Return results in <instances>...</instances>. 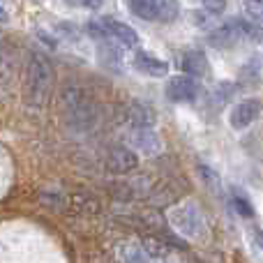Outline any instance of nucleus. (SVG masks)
Returning <instances> with one entry per match:
<instances>
[{
    "mask_svg": "<svg viewBox=\"0 0 263 263\" xmlns=\"http://www.w3.org/2000/svg\"><path fill=\"white\" fill-rule=\"evenodd\" d=\"M60 111L72 129L90 132L100 120V106L77 83H65L60 88Z\"/></svg>",
    "mask_w": 263,
    "mask_h": 263,
    "instance_id": "f257e3e1",
    "label": "nucleus"
},
{
    "mask_svg": "<svg viewBox=\"0 0 263 263\" xmlns=\"http://www.w3.org/2000/svg\"><path fill=\"white\" fill-rule=\"evenodd\" d=\"M53 65L42 51H32L26 67V102L32 109H42L49 102V95L53 90Z\"/></svg>",
    "mask_w": 263,
    "mask_h": 263,
    "instance_id": "f03ea898",
    "label": "nucleus"
},
{
    "mask_svg": "<svg viewBox=\"0 0 263 263\" xmlns=\"http://www.w3.org/2000/svg\"><path fill=\"white\" fill-rule=\"evenodd\" d=\"M168 224L185 238H203L205 236V219L194 203H178L168 210Z\"/></svg>",
    "mask_w": 263,
    "mask_h": 263,
    "instance_id": "7ed1b4c3",
    "label": "nucleus"
},
{
    "mask_svg": "<svg viewBox=\"0 0 263 263\" xmlns=\"http://www.w3.org/2000/svg\"><path fill=\"white\" fill-rule=\"evenodd\" d=\"M102 28H104V35L106 40L116 42V44L120 46H136L139 44V35H136V30L127 23L118 21V18H100Z\"/></svg>",
    "mask_w": 263,
    "mask_h": 263,
    "instance_id": "20e7f679",
    "label": "nucleus"
},
{
    "mask_svg": "<svg viewBox=\"0 0 263 263\" xmlns=\"http://www.w3.org/2000/svg\"><path fill=\"white\" fill-rule=\"evenodd\" d=\"M106 166H109L111 173L116 176H125V173L134 171L139 166V157H136L134 150L125 148V145H116V148L109 150L106 155Z\"/></svg>",
    "mask_w": 263,
    "mask_h": 263,
    "instance_id": "39448f33",
    "label": "nucleus"
},
{
    "mask_svg": "<svg viewBox=\"0 0 263 263\" xmlns=\"http://www.w3.org/2000/svg\"><path fill=\"white\" fill-rule=\"evenodd\" d=\"M199 90V81L192 77H173L166 83V97L171 102H194Z\"/></svg>",
    "mask_w": 263,
    "mask_h": 263,
    "instance_id": "423d86ee",
    "label": "nucleus"
},
{
    "mask_svg": "<svg viewBox=\"0 0 263 263\" xmlns=\"http://www.w3.org/2000/svg\"><path fill=\"white\" fill-rule=\"evenodd\" d=\"M259 114H261V102L259 100H240L236 106H233L229 123H231L233 129H245L259 118Z\"/></svg>",
    "mask_w": 263,
    "mask_h": 263,
    "instance_id": "0eeeda50",
    "label": "nucleus"
},
{
    "mask_svg": "<svg viewBox=\"0 0 263 263\" xmlns=\"http://www.w3.org/2000/svg\"><path fill=\"white\" fill-rule=\"evenodd\" d=\"M97 60H100V65L104 69L120 74L123 72V46L111 40H102L97 44Z\"/></svg>",
    "mask_w": 263,
    "mask_h": 263,
    "instance_id": "6e6552de",
    "label": "nucleus"
},
{
    "mask_svg": "<svg viewBox=\"0 0 263 263\" xmlns=\"http://www.w3.org/2000/svg\"><path fill=\"white\" fill-rule=\"evenodd\" d=\"M132 63H134L136 72L145 74V77H153V79H162L168 74V63L166 60H159L155 58V55L145 53V51H136L134 58H132Z\"/></svg>",
    "mask_w": 263,
    "mask_h": 263,
    "instance_id": "1a4fd4ad",
    "label": "nucleus"
},
{
    "mask_svg": "<svg viewBox=\"0 0 263 263\" xmlns=\"http://www.w3.org/2000/svg\"><path fill=\"white\" fill-rule=\"evenodd\" d=\"M127 120L134 129H153L157 123V114L148 102H132L127 106Z\"/></svg>",
    "mask_w": 263,
    "mask_h": 263,
    "instance_id": "9d476101",
    "label": "nucleus"
},
{
    "mask_svg": "<svg viewBox=\"0 0 263 263\" xmlns=\"http://www.w3.org/2000/svg\"><path fill=\"white\" fill-rule=\"evenodd\" d=\"M129 143L139 150L141 155H157L162 150V141L153 129H134L129 136Z\"/></svg>",
    "mask_w": 263,
    "mask_h": 263,
    "instance_id": "9b49d317",
    "label": "nucleus"
},
{
    "mask_svg": "<svg viewBox=\"0 0 263 263\" xmlns=\"http://www.w3.org/2000/svg\"><path fill=\"white\" fill-rule=\"evenodd\" d=\"M182 69H185V77H192V79H201L208 74V58H205L203 51H187L182 55Z\"/></svg>",
    "mask_w": 263,
    "mask_h": 263,
    "instance_id": "f8f14e48",
    "label": "nucleus"
},
{
    "mask_svg": "<svg viewBox=\"0 0 263 263\" xmlns=\"http://www.w3.org/2000/svg\"><path fill=\"white\" fill-rule=\"evenodd\" d=\"M127 7L134 16L143 18V21H157V14H155V0H127Z\"/></svg>",
    "mask_w": 263,
    "mask_h": 263,
    "instance_id": "ddd939ff",
    "label": "nucleus"
},
{
    "mask_svg": "<svg viewBox=\"0 0 263 263\" xmlns=\"http://www.w3.org/2000/svg\"><path fill=\"white\" fill-rule=\"evenodd\" d=\"M178 7L176 0H155V14H157V21L162 23H171L173 18H178Z\"/></svg>",
    "mask_w": 263,
    "mask_h": 263,
    "instance_id": "4468645a",
    "label": "nucleus"
},
{
    "mask_svg": "<svg viewBox=\"0 0 263 263\" xmlns=\"http://www.w3.org/2000/svg\"><path fill=\"white\" fill-rule=\"evenodd\" d=\"M120 261L123 263H150L145 250H141L139 245H125L120 250Z\"/></svg>",
    "mask_w": 263,
    "mask_h": 263,
    "instance_id": "2eb2a0df",
    "label": "nucleus"
},
{
    "mask_svg": "<svg viewBox=\"0 0 263 263\" xmlns=\"http://www.w3.org/2000/svg\"><path fill=\"white\" fill-rule=\"evenodd\" d=\"M242 12L247 14V18H252V23L263 21V0H242Z\"/></svg>",
    "mask_w": 263,
    "mask_h": 263,
    "instance_id": "dca6fc26",
    "label": "nucleus"
},
{
    "mask_svg": "<svg viewBox=\"0 0 263 263\" xmlns=\"http://www.w3.org/2000/svg\"><path fill=\"white\" fill-rule=\"evenodd\" d=\"M236 30L240 37H245V40H259L261 37V28L256 26V23H250V21H236Z\"/></svg>",
    "mask_w": 263,
    "mask_h": 263,
    "instance_id": "f3484780",
    "label": "nucleus"
},
{
    "mask_svg": "<svg viewBox=\"0 0 263 263\" xmlns=\"http://www.w3.org/2000/svg\"><path fill=\"white\" fill-rule=\"evenodd\" d=\"M196 173H199L201 180H203L205 185L210 187V190H219V176H217V171H215V168H210V166H205V164H201V166L196 168Z\"/></svg>",
    "mask_w": 263,
    "mask_h": 263,
    "instance_id": "a211bd4d",
    "label": "nucleus"
},
{
    "mask_svg": "<svg viewBox=\"0 0 263 263\" xmlns=\"http://www.w3.org/2000/svg\"><path fill=\"white\" fill-rule=\"evenodd\" d=\"M233 208H236L242 217H254V208H252V203L245 196H233Z\"/></svg>",
    "mask_w": 263,
    "mask_h": 263,
    "instance_id": "6ab92c4d",
    "label": "nucleus"
},
{
    "mask_svg": "<svg viewBox=\"0 0 263 263\" xmlns=\"http://www.w3.org/2000/svg\"><path fill=\"white\" fill-rule=\"evenodd\" d=\"M203 3V7L208 9V14H222L224 9H227V0H201Z\"/></svg>",
    "mask_w": 263,
    "mask_h": 263,
    "instance_id": "aec40b11",
    "label": "nucleus"
},
{
    "mask_svg": "<svg viewBox=\"0 0 263 263\" xmlns=\"http://www.w3.org/2000/svg\"><path fill=\"white\" fill-rule=\"evenodd\" d=\"M72 7H86V9H100L104 5V0H65Z\"/></svg>",
    "mask_w": 263,
    "mask_h": 263,
    "instance_id": "412c9836",
    "label": "nucleus"
},
{
    "mask_svg": "<svg viewBox=\"0 0 263 263\" xmlns=\"http://www.w3.org/2000/svg\"><path fill=\"white\" fill-rule=\"evenodd\" d=\"M7 18H9V16H7V12H5V9L0 7V23H7Z\"/></svg>",
    "mask_w": 263,
    "mask_h": 263,
    "instance_id": "4be33fe9",
    "label": "nucleus"
}]
</instances>
